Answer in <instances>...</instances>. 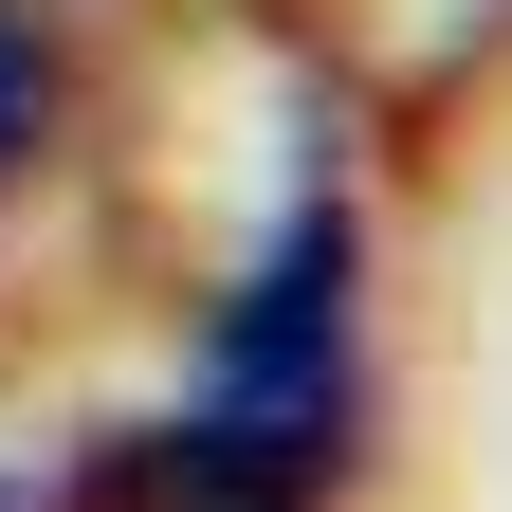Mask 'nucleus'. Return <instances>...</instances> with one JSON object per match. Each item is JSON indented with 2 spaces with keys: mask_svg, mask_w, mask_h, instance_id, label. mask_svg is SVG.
Listing matches in <instances>:
<instances>
[{
  "mask_svg": "<svg viewBox=\"0 0 512 512\" xmlns=\"http://www.w3.org/2000/svg\"><path fill=\"white\" fill-rule=\"evenodd\" d=\"M202 421H238L256 458H293V476L348 458V202H330V183H311V202L275 220V256L238 275V311H220V403Z\"/></svg>",
  "mask_w": 512,
  "mask_h": 512,
  "instance_id": "obj_1",
  "label": "nucleus"
},
{
  "mask_svg": "<svg viewBox=\"0 0 512 512\" xmlns=\"http://www.w3.org/2000/svg\"><path fill=\"white\" fill-rule=\"evenodd\" d=\"M37 512H311V476L256 458L238 421H147V439H110V458H74Z\"/></svg>",
  "mask_w": 512,
  "mask_h": 512,
  "instance_id": "obj_2",
  "label": "nucleus"
},
{
  "mask_svg": "<svg viewBox=\"0 0 512 512\" xmlns=\"http://www.w3.org/2000/svg\"><path fill=\"white\" fill-rule=\"evenodd\" d=\"M0 512H37V494H0Z\"/></svg>",
  "mask_w": 512,
  "mask_h": 512,
  "instance_id": "obj_3",
  "label": "nucleus"
}]
</instances>
